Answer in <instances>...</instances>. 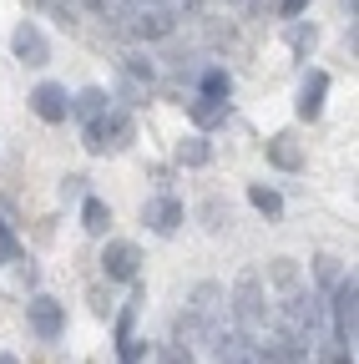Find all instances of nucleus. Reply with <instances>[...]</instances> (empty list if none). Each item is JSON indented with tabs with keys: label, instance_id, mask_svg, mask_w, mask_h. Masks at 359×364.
Here are the masks:
<instances>
[{
	"label": "nucleus",
	"instance_id": "1",
	"mask_svg": "<svg viewBox=\"0 0 359 364\" xmlns=\"http://www.w3.org/2000/svg\"><path fill=\"white\" fill-rule=\"evenodd\" d=\"M137 136V122H132V112H122V107H107L102 117H92L86 122V132H81V147L92 152V157H112V152H127V142Z\"/></svg>",
	"mask_w": 359,
	"mask_h": 364
},
{
	"label": "nucleus",
	"instance_id": "2",
	"mask_svg": "<svg viewBox=\"0 0 359 364\" xmlns=\"http://www.w3.org/2000/svg\"><path fill=\"white\" fill-rule=\"evenodd\" d=\"M268 299H263V279L258 273H243V279L233 284V318H238V329L253 339L263 324H268V309H263Z\"/></svg>",
	"mask_w": 359,
	"mask_h": 364
},
{
	"label": "nucleus",
	"instance_id": "3",
	"mask_svg": "<svg viewBox=\"0 0 359 364\" xmlns=\"http://www.w3.org/2000/svg\"><path fill=\"white\" fill-rule=\"evenodd\" d=\"M183 324L193 329V339H198V344H213V339H218V284H203V289L193 294Z\"/></svg>",
	"mask_w": 359,
	"mask_h": 364
},
{
	"label": "nucleus",
	"instance_id": "4",
	"mask_svg": "<svg viewBox=\"0 0 359 364\" xmlns=\"http://www.w3.org/2000/svg\"><path fill=\"white\" fill-rule=\"evenodd\" d=\"M102 273H107V284H137V273H142V253H137V243H127V238L107 243V253H102Z\"/></svg>",
	"mask_w": 359,
	"mask_h": 364
},
{
	"label": "nucleus",
	"instance_id": "5",
	"mask_svg": "<svg viewBox=\"0 0 359 364\" xmlns=\"http://www.w3.org/2000/svg\"><path fill=\"white\" fill-rule=\"evenodd\" d=\"M354 299H359V284H354V273L349 279L334 284V344L339 349H354Z\"/></svg>",
	"mask_w": 359,
	"mask_h": 364
},
{
	"label": "nucleus",
	"instance_id": "6",
	"mask_svg": "<svg viewBox=\"0 0 359 364\" xmlns=\"http://www.w3.org/2000/svg\"><path fill=\"white\" fill-rule=\"evenodd\" d=\"M26 318H31V334H36V339H61V329H66V304H56L51 294H36V299L26 304Z\"/></svg>",
	"mask_w": 359,
	"mask_h": 364
},
{
	"label": "nucleus",
	"instance_id": "7",
	"mask_svg": "<svg viewBox=\"0 0 359 364\" xmlns=\"http://www.w3.org/2000/svg\"><path fill=\"white\" fill-rule=\"evenodd\" d=\"M31 112L41 117V122H66L71 117V97H66V86L61 81H36L31 86Z\"/></svg>",
	"mask_w": 359,
	"mask_h": 364
},
{
	"label": "nucleus",
	"instance_id": "8",
	"mask_svg": "<svg viewBox=\"0 0 359 364\" xmlns=\"http://www.w3.org/2000/svg\"><path fill=\"white\" fill-rule=\"evenodd\" d=\"M11 51H16V61H21V66H46V61H51V41L41 36V26H36V21H21V26H16V36H11Z\"/></svg>",
	"mask_w": 359,
	"mask_h": 364
},
{
	"label": "nucleus",
	"instance_id": "9",
	"mask_svg": "<svg viewBox=\"0 0 359 364\" xmlns=\"http://www.w3.org/2000/svg\"><path fill=\"white\" fill-rule=\"evenodd\" d=\"M324 97H329V71L314 66V71L299 81V102H294L299 122H319V117H324Z\"/></svg>",
	"mask_w": 359,
	"mask_h": 364
},
{
	"label": "nucleus",
	"instance_id": "10",
	"mask_svg": "<svg viewBox=\"0 0 359 364\" xmlns=\"http://www.w3.org/2000/svg\"><path fill=\"white\" fill-rule=\"evenodd\" d=\"M172 31H177V11L172 6H132V36L157 41V36H172Z\"/></svg>",
	"mask_w": 359,
	"mask_h": 364
},
{
	"label": "nucleus",
	"instance_id": "11",
	"mask_svg": "<svg viewBox=\"0 0 359 364\" xmlns=\"http://www.w3.org/2000/svg\"><path fill=\"white\" fill-rule=\"evenodd\" d=\"M183 218H188V208L177 203V198H152V203L142 208V223L152 228L157 238H172L177 228H183Z\"/></svg>",
	"mask_w": 359,
	"mask_h": 364
},
{
	"label": "nucleus",
	"instance_id": "12",
	"mask_svg": "<svg viewBox=\"0 0 359 364\" xmlns=\"http://www.w3.org/2000/svg\"><path fill=\"white\" fill-rule=\"evenodd\" d=\"M263 152H268V162H274L279 172H299L304 167V147L294 142V132H274L263 142Z\"/></svg>",
	"mask_w": 359,
	"mask_h": 364
},
{
	"label": "nucleus",
	"instance_id": "13",
	"mask_svg": "<svg viewBox=\"0 0 359 364\" xmlns=\"http://www.w3.org/2000/svg\"><path fill=\"white\" fill-rule=\"evenodd\" d=\"M213 344H218L213 364H263V359H258V344H253L248 334H238V339H213Z\"/></svg>",
	"mask_w": 359,
	"mask_h": 364
},
{
	"label": "nucleus",
	"instance_id": "14",
	"mask_svg": "<svg viewBox=\"0 0 359 364\" xmlns=\"http://www.w3.org/2000/svg\"><path fill=\"white\" fill-rule=\"evenodd\" d=\"M228 102H213V97H198V102H188V117H193V127L198 132H208V127H218V122H228Z\"/></svg>",
	"mask_w": 359,
	"mask_h": 364
},
{
	"label": "nucleus",
	"instance_id": "15",
	"mask_svg": "<svg viewBox=\"0 0 359 364\" xmlns=\"http://www.w3.org/2000/svg\"><path fill=\"white\" fill-rule=\"evenodd\" d=\"M81 228H86L92 238H102L107 228H112V208H107L102 198H92V193H86V198H81Z\"/></svg>",
	"mask_w": 359,
	"mask_h": 364
},
{
	"label": "nucleus",
	"instance_id": "16",
	"mask_svg": "<svg viewBox=\"0 0 359 364\" xmlns=\"http://www.w3.org/2000/svg\"><path fill=\"white\" fill-rule=\"evenodd\" d=\"M142 304H147V289L132 284V299H127V309H122V318H117V344H127L132 334H137V314H142Z\"/></svg>",
	"mask_w": 359,
	"mask_h": 364
},
{
	"label": "nucleus",
	"instance_id": "17",
	"mask_svg": "<svg viewBox=\"0 0 359 364\" xmlns=\"http://www.w3.org/2000/svg\"><path fill=\"white\" fill-rule=\"evenodd\" d=\"M107 107H112V97H107L102 86H86V91H76V97H71V112H76L81 122H92V117H102Z\"/></svg>",
	"mask_w": 359,
	"mask_h": 364
},
{
	"label": "nucleus",
	"instance_id": "18",
	"mask_svg": "<svg viewBox=\"0 0 359 364\" xmlns=\"http://www.w3.org/2000/svg\"><path fill=\"white\" fill-rule=\"evenodd\" d=\"M208 157H213V147H208L203 132H193V136H183V142H177V162H183V167H203Z\"/></svg>",
	"mask_w": 359,
	"mask_h": 364
},
{
	"label": "nucleus",
	"instance_id": "19",
	"mask_svg": "<svg viewBox=\"0 0 359 364\" xmlns=\"http://www.w3.org/2000/svg\"><path fill=\"white\" fill-rule=\"evenodd\" d=\"M248 203H253V213H263L268 223L284 218V198H279L274 188H263V182H253V188H248Z\"/></svg>",
	"mask_w": 359,
	"mask_h": 364
},
{
	"label": "nucleus",
	"instance_id": "20",
	"mask_svg": "<svg viewBox=\"0 0 359 364\" xmlns=\"http://www.w3.org/2000/svg\"><path fill=\"white\" fill-rule=\"evenodd\" d=\"M198 97H213V102H228V97H233V76L223 71V66H208V71H203V91H198Z\"/></svg>",
	"mask_w": 359,
	"mask_h": 364
},
{
	"label": "nucleus",
	"instance_id": "21",
	"mask_svg": "<svg viewBox=\"0 0 359 364\" xmlns=\"http://www.w3.org/2000/svg\"><path fill=\"white\" fill-rule=\"evenodd\" d=\"M268 279H274L284 294H294V289H299V268H294V258H274V263H268Z\"/></svg>",
	"mask_w": 359,
	"mask_h": 364
},
{
	"label": "nucleus",
	"instance_id": "22",
	"mask_svg": "<svg viewBox=\"0 0 359 364\" xmlns=\"http://www.w3.org/2000/svg\"><path fill=\"white\" fill-rule=\"evenodd\" d=\"M289 46H294L299 56H309L314 46H319V31H314V26H294V31H289Z\"/></svg>",
	"mask_w": 359,
	"mask_h": 364
},
{
	"label": "nucleus",
	"instance_id": "23",
	"mask_svg": "<svg viewBox=\"0 0 359 364\" xmlns=\"http://www.w3.org/2000/svg\"><path fill=\"white\" fill-rule=\"evenodd\" d=\"M0 263H21V243H16V233H11L6 218H0Z\"/></svg>",
	"mask_w": 359,
	"mask_h": 364
},
{
	"label": "nucleus",
	"instance_id": "24",
	"mask_svg": "<svg viewBox=\"0 0 359 364\" xmlns=\"http://www.w3.org/2000/svg\"><path fill=\"white\" fill-rule=\"evenodd\" d=\"M86 198V177L81 172H66L61 177V203H81Z\"/></svg>",
	"mask_w": 359,
	"mask_h": 364
},
{
	"label": "nucleus",
	"instance_id": "25",
	"mask_svg": "<svg viewBox=\"0 0 359 364\" xmlns=\"http://www.w3.org/2000/svg\"><path fill=\"white\" fill-rule=\"evenodd\" d=\"M157 364H193V354H188V344H162Z\"/></svg>",
	"mask_w": 359,
	"mask_h": 364
},
{
	"label": "nucleus",
	"instance_id": "26",
	"mask_svg": "<svg viewBox=\"0 0 359 364\" xmlns=\"http://www.w3.org/2000/svg\"><path fill=\"white\" fill-rule=\"evenodd\" d=\"M304 11H309V0H279V16L284 21H299Z\"/></svg>",
	"mask_w": 359,
	"mask_h": 364
},
{
	"label": "nucleus",
	"instance_id": "27",
	"mask_svg": "<svg viewBox=\"0 0 359 364\" xmlns=\"http://www.w3.org/2000/svg\"><path fill=\"white\" fill-rule=\"evenodd\" d=\"M142 354H147V344H142V339H127V344H122V364H137Z\"/></svg>",
	"mask_w": 359,
	"mask_h": 364
},
{
	"label": "nucleus",
	"instance_id": "28",
	"mask_svg": "<svg viewBox=\"0 0 359 364\" xmlns=\"http://www.w3.org/2000/svg\"><path fill=\"white\" fill-rule=\"evenodd\" d=\"M21 279H26V284H31V289H36V284H41V268H36V263H31V258H26V263H21Z\"/></svg>",
	"mask_w": 359,
	"mask_h": 364
},
{
	"label": "nucleus",
	"instance_id": "29",
	"mask_svg": "<svg viewBox=\"0 0 359 364\" xmlns=\"http://www.w3.org/2000/svg\"><path fill=\"white\" fill-rule=\"evenodd\" d=\"M0 218H11V198L6 193H0Z\"/></svg>",
	"mask_w": 359,
	"mask_h": 364
},
{
	"label": "nucleus",
	"instance_id": "30",
	"mask_svg": "<svg viewBox=\"0 0 359 364\" xmlns=\"http://www.w3.org/2000/svg\"><path fill=\"white\" fill-rule=\"evenodd\" d=\"M0 364H21V359H16V354H0Z\"/></svg>",
	"mask_w": 359,
	"mask_h": 364
},
{
	"label": "nucleus",
	"instance_id": "31",
	"mask_svg": "<svg viewBox=\"0 0 359 364\" xmlns=\"http://www.w3.org/2000/svg\"><path fill=\"white\" fill-rule=\"evenodd\" d=\"M51 6H76V0H51Z\"/></svg>",
	"mask_w": 359,
	"mask_h": 364
}]
</instances>
